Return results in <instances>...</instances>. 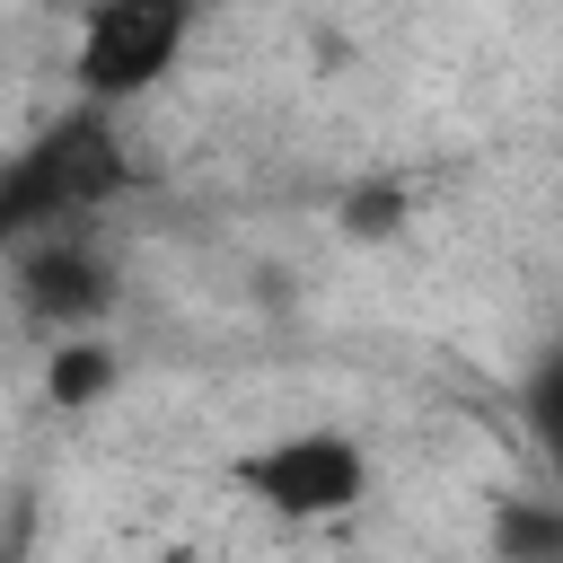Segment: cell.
<instances>
[{
    "label": "cell",
    "instance_id": "7a4b0ae2",
    "mask_svg": "<svg viewBox=\"0 0 563 563\" xmlns=\"http://www.w3.org/2000/svg\"><path fill=\"white\" fill-rule=\"evenodd\" d=\"M9 299H18V317L35 325V334H97L106 317H114V299H123V282H114V264H106V246L97 238H79L70 220H53V229H26L18 238V255H9Z\"/></svg>",
    "mask_w": 563,
    "mask_h": 563
},
{
    "label": "cell",
    "instance_id": "5b68a950",
    "mask_svg": "<svg viewBox=\"0 0 563 563\" xmlns=\"http://www.w3.org/2000/svg\"><path fill=\"white\" fill-rule=\"evenodd\" d=\"M528 431H537V449L554 457V475H563V343L537 361V378H528Z\"/></svg>",
    "mask_w": 563,
    "mask_h": 563
},
{
    "label": "cell",
    "instance_id": "6da1fadb",
    "mask_svg": "<svg viewBox=\"0 0 563 563\" xmlns=\"http://www.w3.org/2000/svg\"><path fill=\"white\" fill-rule=\"evenodd\" d=\"M194 26H202V0H79L70 88L88 106H132L185 62Z\"/></svg>",
    "mask_w": 563,
    "mask_h": 563
},
{
    "label": "cell",
    "instance_id": "3957f363",
    "mask_svg": "<svg viewBox=\"0 0 563 563\" xmlns=\"http://www.w3.org/2000/svg\"><path fill=\"white\" fill-rule=\"evenodd\" d=\"M229 484L282 519H334L369 501V449L352 431H282L246 457H229Z\"/></svg>",
    "mask_w": 563,
    "mask_h": 563
},
{
    "label": "cell",
    "instance_id": "277c9868",
    "mask_svg": "<svg viewBox=\"0 0 563 563\" xmlns=\"http://www.w3.org/2000/svg\"><path fill=\"white\" fill-rule=\"evenodd\" d=\"M106 387H114V352H106L97 334H62L53 361H44V396H53L62 413H79V405H97Z\"/></svg>",
    "mask_w": 563,
    "mask_h": 563
},
{
    "label": "cell",
    "instance_id": "52a82bcc",
    "mask_svg": "<svg viewBox=\"0 0 563 563\" xmlns=\"http://www.w3.org/2000/svg\"><path fill=\"white\" fill-rule=\"evenodd\" d=\"M396 220H405V194H396V185H369V194L343 202V229H352V238H387Z\"/></svg>",
    "mask_w": 563,
    "mask_h": 563
},
{
    "label": "cell",
    "instance_id": "8992f818",
    "mask_svg": "<svg viewBox=\"0 0 563 563\" xmlns=\"http://www.w3.org/2000/svg\"><path fill=\"white\" fill-rule=\"evenodd\" d=\"M493 545H510V554H563V501L554 510H528V501L501 510L493 519Z\"/></svg>",
    "mask_w": 563,
    "mask_h": 563
}]
</instances>
